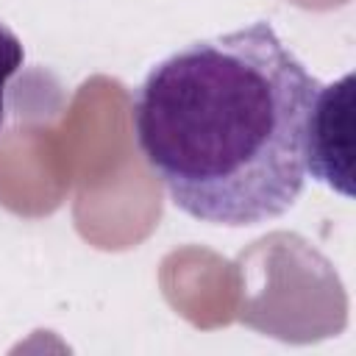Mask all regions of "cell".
<instances>
[{
  "mask_svg": "<svg viewBox=\"0 0 356 356\" xmlns=\"http://www.w3.org/2000/svg\"><path fill=\"white\" fill-rule=\"evenodd\" d=\"M320 81L267 19L189 42L134 95L142 159L184 214L228 228L281 217L306 184L303 134Z\"/></svg>",
  "mask_w": 356,
  "mask_h": 356,
  "instance_id": "obj_1",
  "label": "cell"
},
{
  "mask_svg": "<svg viewBox=\"0 0 356 356\" xmlns=\"http://www.w3.org/2000/svg\"><path fill=\"white\" fill-rule=\"evenodd\" d=\"M350 97H353V72L342 75L334 83H320L303 134L306 172L323 181L334 192L353 197L350 178Z\"/></svg>",
  "mask_w": 356,
  "mask_h": 356,
  "instance_id": "obj_2",
  "label": "cell"
},
{
  "mask_svg": "<svg viewBox=\"0 0 356 356\" xmlns=\"http://www.w3.org/2000/svg\"><path fill=\"white\" fill-rule=\"evenodd\" d=\"M22 64H25V47H22L19 36L6 22H0V128H3V117H6L8 81L19 72Z\"/></svg>",
  "mask_w": 356,
  "mask_h": 356,
  "instance_id": "obj_3",
  "label": "cell"
}]
</instances>
